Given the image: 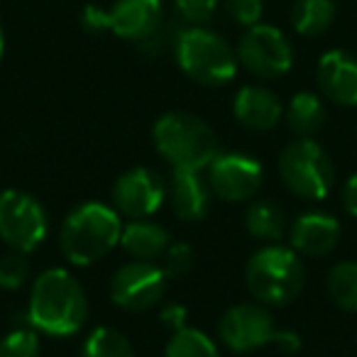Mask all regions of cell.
Returning a JSON list of instances; mask_svg holds the SVG:
<instances>
[{
    "mask_svg": "<svg viewBox=\"0 0 357 357\" xmlns=\"http://www.w3.org/2000/svg\"><path fill=\"white\" fill-rule=\"evenodd\" d=\"M27 326L45 335H74L89 321L84 287L66 269H47L35 279L27 301Z\"/></svg>",
    "mask_w": 357,
    "mask_h": 357,
    "instance_id": "1",
    "label": "cell"
},
{
    "mask_svg": "<svg viewBox=\"0 0 357 357\" xmlns=\"http://www.w3.org/2000/svg\"><path fill=\"white\" fill-rule=\"evenodd\" d=\"M120 233H123V223L113 206L98 204V201L81 204L66 215L61 225V255L71 264L89 267L105 257L115 245H120Z\"/></svg>",
    "mask_w": 357,
    "mask_h": 357,
    "instance_id": "2",
    "label": "cell"
},
{
    "mask_svg": "<svg viewBox=\"0 0 357 357\" xmlns=\"http://www.w3.org/2000/svg\"><path fill=\"white\" fill-rule=\"evenodd\" d=\"M152 139L157 152L174 169L204 172L218 154V135L204 118L186 110L164 113L154 123Z\"/></svg>",
    "mask_w": 357,
    "mask_h": 357,
    "instance_id": "3",
    "label": "cell"
},
{
    "mask_svg": "<svg viewBox=\"0 0 357 357\" xmlns=\"http://www.w3.org/2000/svg\"><path fill=\"white\" fill-rule=\"evenodd\" d=\"M250 294L264 306H287L296 301L306 284V269L291 248L272 243L259 248L245 267Z\"/></svg>",
    "mask_w": 357,
    "mask_h": 357,
    "instance_id": "4",
    "label": "cell"
},
{
    "mask_svg": "<svg viewBox=\"0 0 357 357\" xmlns=\"http://www.w3.org/2000/svg\"><path fill=\"white\" fill-rule=\"evenodd\" d=\"M178 69L201 86H225L238 74V54L213 30L184 27L174 47Z\"/></svg>",
    "mask_w": 357,
    "mask_h": 357,
    "instance_id": "5",
    "label": "cell"
},
{
    "mask_svg": "<svg viewBox=\"0 0 357 357\" xmlns=\"http://www.w3.org/2000/svg\"><path fill=\"white\" fill-rule=\"evenodd\" d=\"M282 184L303 201H323L333 189L335 169L328 152L311 137L287 144L279 157Z\"/></svg>",
    "mask_w": 357,
    "mask_h": 357,
    "instance_id": "6",
    "label": "cell"
},
{
    "mask_svg": "<svg viewBox=\"0 0 357 357\" xmlns=\"http://www.w3.org/2000/svg\"><path fill=\"white\" fill-rule=\"evenodd\" d=\"M50 218L40 201L20 189L0 194V240L17 252H32L47 238Z\"/></svg>",
    "mask_w": 357,
    "mask_h": 357,
    "instance_id": "7",
    "label": "cell"
},
{
    "mask_svg": "<svg viewBox=\"0 0 357 357\" xmlns=\"http://www.w3.org/2000/svg\"><path fill=\"white\" fill-rule=\"evenodd\" d=\"M235 54H238L240 66H245L250 74L264 81L282 79L294 64L291 42L284 37L282 30L262 25V22L248 27V32L240 37Z\"/></svg>",
    "mask_w": 357,
    "mask_h": 357,
    "instance_id": "8",
    "label": "cell"
},
{
    "mask_svg": "<svg viewBox=\"0 0 357 357\" xmlns=\"http://www.w3.org/2000/svg\"><path fill=\"white\" fill-rule=\"evenodd\" d=\"M167 274L159 264L132 259L110 279V301L125 311H147L162 301L167 291Z\"/></svg>",
    "mask_w": 357,
    "mask_h": 357,
    "instance_id": "9",
    "label": "cell"
},
{
    "mask_svg": "<svg viewBox=\"0 0 357 357\" xmlns=\"http://www.w3.org/2000/svg\"><path fill=\"white\" fill-rule=\"evenodd\" d=\"M262 164L250 154L225 152L215 154V159L208 164V184L218 199L228 204H243L252 201L255 194L262 186Z\"/></svg>",
    "mask_w": 357,
    "mask_h": 357,
    "instance_id": "10",
    "label": "cell"
},
{
    "mask_svg": "<svg viewBox=\"0 0 357 357\" xmlns=\"http://www.w3.org/2000/svg\"><path fill=\"white\" fill-rule=\"evenodd\" d=\"M164 199H167V184L149 167L128 169L113 186V208L130 220L154 215L162 208Z\"/></svg>",
    "mask_w": 357,
    "mask_h": 357,
    "instance_id": "11",
    "label": "cell"
},
{
    "mask_svg": "<svg viewBox=\"0 0 357 357\" xmlns=\"http://www.w3.org/2000/svg\"><path fill=\"white\" fill-rule=\"evenodd\" d=\"M274 333L272 313L264 303H235L220 316L218 335L233 352H255L269 345Z\"/></svg>",
    "mask_w": 357,
    "mask_h": 357,
    "instance_id": "12",
    "label": "cell"
},
{
    "mask_svg": "<svg viewBox=\"0 0 357 357\" xmlns=\"http://www.w3.org/2000/svg\"><path fill=\"white\" fill-rule=\"evenodd\" d=\"M162 20V0H115L105 10V30L135 45L152 35Z\"/></svg>",
    "mask_w": 357,
    "mask_h": 357,
    "instance_id": "13",
    "label": "cell"
},
{
    "mask_svg": "<svg viewBox=\"0 0 357 357\" xmlns=\"http://www.w3.org/2000/svg\"><path fill=\"white\" fill-rule=\"evenodd\" d=\"M316 79L323 96L342 108L357 105V56L342 50H331L321 56Z\"/></svg>",
    "mask_w": 357,
    "mask_h": 357,
    "instance_id": "14",
    "label": "cell"
},
{
    "mask_svg": "<svg viewBox=\"0 0 357 357\" xmlns=\"http://www.w3.org/2000/svg\"><path fill=\"white\" fill-rule=\"evenodd\" d=\"M337 240H340V223L323 211L301 213L289 228L291 250L306 257H326L335 250Z\"/></svg>",
    "mask_w": 357,
    "mask_h": 357,
    "instance_id": "15",
    "label": "cell"
},
{
    "mask_svg": "<svg viewBox=\"0 0 357 357\" xmlns=\"http://www.w3.org/2000/svg\"><path fill=\"white\" fill-rule=\"evenodd\" d=\"M167 194L174 213L186 223H199L208 215L213 191L208 178L201 176V172L196 169H174Z\"/></svg>",
    "mask_w": 357,
    "mask_h": 357,
    "instance_id": "16",
    "label": "cell"
},
{
    "mask_svg": "<svg viewBox=\"0 0 357 357\" xmlns=\"http://www.w3.org/2000/svg\"><path fill=\"white\" fill-rule=\"evenodd\" d=\"M233 113L245 130L269 132L279 125L284 108L274 91L264 86H243L233 98Z\"/></svg>",
    "mask_w": 357,
    "mask_h": 357,
    "instance_id": "17",
    "label": "cell"
},
{
    "mask_svg": "<svg viewBox=\"0 0 357 357\" xmlns=\"http://www.w3.org/2000/svg\"><path fill=\"white\" fill-rule=\"evenodd\" d=\"M120 245H123V250L132 259L154 262V259L164 257L167 248L172 245V238H169V233L159 223L139 218V220H130L128 225H123Z\"/></svg>",
    "mask_w": 357,
    "mask_h": 357,
    "instance_id": "18",
    "label": "cell"
},
{
    "mask_svg": "<svg viewBox=\"0 0 357 357\" xmlns=\"http://www.w3.org/2000/svg\"><path fill=\"white\" fill-rule=\"evenodd\" d=\"M284 118H287V125L294 135L313 137L326 125V105H323L321 96L311 93V91H301L289 100Z\"/></svg>",
    "mask_w": 357,
    "mask_h": 357,
    "instance_id": "19",
    "label": "cell"
},
{
    "mask_svg": "<svg viewBox=\"0 0 357 357\" xmlns=\"http://www.w3.org/2000/svg\"><path fill=\"white\" fill-rule=\"evenodd\" d=\"M245 228L255 240L272 245L287 235V218L272 201H252L245 211Z\"/></svg>",
    "mask_w": 357,
    "mask_h": 357,
    "instance_id": "20",
    "label": "cell"
},
{
    "mask_svg": "<svg viewBox=\"0 0 357 357\" xmlns=\"http://www.w3.org/2000/svg\"><path fill=\"white\" fill-rule=\"evenodd\" d=\"M335 0H296L291 8V25L301 37H321L335 22Z\"/></svg>",
    "mask_w": 357,
    "mask_h": 357,
    "instance_id": "21",
    "label": "cell"
},
{
    "mask_svg": "<svg viewBox=\"0 0 357 357\" xmlns=\"http://www.w3.org/2000/svg\"><path fill=\"white\" fill-rule=\"evenodd\" d=\"M326 289L337 308L347 313H357V262L347 259V262L335 264L328 272Z\"/></svg>",
    "mask_w": 357,
    "mask_h": 357,
    "instance_id": "22",
    "label": "cell"
},
{
    "mask_svg": "<svg viewBox=\"0 0 357 357\" xmlns=\"http://www.w3.org/2000/svg\"><path fill=\"white\" fill-rule=\"evenodd\" d=\"M164 357H220L218 345L196 328H181L172 333Z\"/></svg>",
    "mask_w": 357,
    "mask_h": 357,
    "instance_id": "23",
    "label": "cell"
},
{
    "mask_svg": "<svg viewBox=\"0 0 357 357\" xmlns=\"http://www.w3.org/2000/svg\"><path fill=\"white\" fill-rule=\"evenodd\" d=\"M79 357H135V350L120 331L98 328L86 337Z\"/></svg>",
    "mask_w": 357,
    "mask_h": 357,
    "instance_id": "24",
    "label": "cell"
},
{
    "mask_svg": "<svg viewBox=\"0 0 357 357\" xmlns=\"http://www.w3.org/2000/svg\"><path fill=\"white\" fill-rule=\"evenodd\" d=\"M0 357H40V333L30 326H17L0 337Z\"/></svg>",
    "mask_w": 357,
    "mask_h": 357,
    "instance_id": "25",
    "label": "cell"
},
{
    "mask_svg": "<svg viewBox=\"0 0 357 357\" xmlns=\"http://www.w3.org/2000/svg\"><path fill=\"white\" fill-rule=\"evenodd\" d=\"M30 279V262H27L25 252L10 250L8 255L0 257V289L6 291H17L22 289Z\"/></svg>",
    "mask_w": 357,
    "mask_h": 357,
    "instance_id": "26",
    "label": "cell"
},
{
    "mask_svg": "<svg viewBox=\"0 0 357 357\" xmlns=\"http://www.w3.org/2000/svg\"><path fill=\"white\" fill-rule=\"evenodd\" d=\"M181 30H184V27H178L176 22L162 20L154 27L152 35H147L142 42H137V50L147 56H159V54H167V52H174Z\"/></svg>",
    "mask_w": 357,
    "mask_h": 357,
    "instance_id": "27",
    "label": "cell"
},
{
    "mask_svg": "<svg viewBox=\"0 0 357 357\" xmlns=\"http://www.w3.org/2000/svg\"><path fill=\"white\" fill-rule=\"evenodd\" d=\"M176 15L189 27L206 25L218 10V0H174Z\"/></svg>",
    "mask_w": 357,
    "mask_h": 357,
    "instance_id": "28",
    "label": "cell"
},
{
    "mask_svg": "<svg viewBox=\"0 0 357 357\" xmlns=\"http://www.w3.org/2000/svg\"><path fill=\"white\" fill-rule=\"evenodd\" d=\"M223 10L235 25L252 27L262 20L264 3L262 0H223Z\"/></svg>",
    "mask_w": 357,
    "mask_h": 357,
    "instance_id": "29",
    "label": "cell"
},
{
    "mask_svg": "<svg viewBox=\"0 0 357 357\" xmlns=\"http://www.w3.org/2000/svg\"><path fill=\"white\" fill-rule=\"evenodd\" d=\"M164 274L167 277H184L194 269V250L186 243H174L164 252Z\"/></svg>",
    "mask_w": 357,
    "mask_h": 357,
    "instance_id": "30",
    "label": "cell"
},
{
    "mask_svg": "<svg viewBox=\"0 0 357 357\" xmlns=\"http://www.w3.org/2000/svg\"><path fill=\"white\" fill-rule=\"evenodd\" d=\"M159 321L172 333H176V331H181V328H186L189 311H186V306H181V303H167V306L159 311Z\"/></svg>",
    "mask_w": 357,
    "mask_h": 357,
    "instance_id": "31",
    "label": "cell"
},
{
    "mask_svg": "<svg viewBox=\"0 0 357 357\" xmlns=\"http://www.w3.org/2000/svg\"><path fill=\"white\" fill-rule=\"evenodd\" d=\"M81 27H84L89 35H103L105 30V8L98 6H86L81 13Z\"/></svg>",
    "mask_w": 357,
    "mask_h": 357,
    "instance_id": "32",
    "label": "cell"
},
{
    "mask_svg": "<svg viewBox=\"0 0 357 357\" xmlns=\"http://www.w3.org/2000/svg\"><path fill=\"white\" fill-rule=\"evenodd\" d=\"M269 345H274L279 352L291 355V352H298V347H301V337H298V333L287 331V328H274Z\"/></svg>",
    "mask_w": 357,
    "mask_h": 357,
    "instance_id": "33",
    "label": "cell"
},
{
    "mask_svg": "<svg viewBox=\"0 0 357 357\" xmlns=\"http://www.w3.org/2000/svg\"><path fill=\"white\" fill-rule=\"evenodd\" d=\"M342 206L352 218H357V174L347 178V184L342 186Z\"/></svg>",
    "mask_w": 357,
    "mask_h": 357,
    "instance_id": "34",
    "label": "cell"
},
{
    "mask_svg": "<svg viewBox=\"0 0 357 357\" xmlns=\"http://www.w3.org/2000/svg\"><path fill=\"white\" fill-rule=\"evenodd\" d=\"M3 52H6V37H3V27H0V59H3Z\"/></svg>",
    "mask_w": 357,
    "mask_h": 357,
    "instance_id": "35",
    "label": "cell"
}]
</instances>
